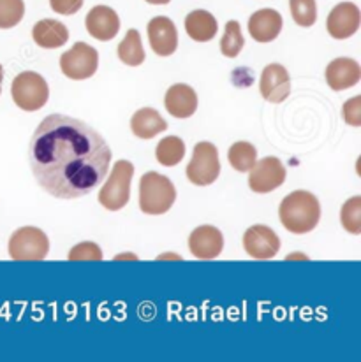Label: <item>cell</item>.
I'll use <instances>...</instances> for the list:
<instances>
[{
    "mask_svg": "<svg viewBox=\"0 0 361 362\" xmlns=\"http://www.w3.org/2000/svg\"><path fill=\"white\" fill-rule=\"evenodd\" d=\"M28 162L42 190L57 199H79L106 180L111 148L85 122L50 115L32 134Z\"/></svg>",
    "mask_w": 361,
    "mask_h": 362,
    "instance_id": "6da1fadb",
    "label": "cell"
},
{
    "mask_svg": "<svg viewBox=\"0 0 361 362\" xmlns=\"http://www.w3.org/2000/svg\"><path fill=\"white\" fill-rule=\"evenodd\" d=\"M279 216L282 226L292 234H306L317 227L321 220V204L310 192L296 190L280 202Z\"/></svg>",
    "mask_w": 361,
    "mask_h": 362,
    "instance_id": "7a4b0ae2",
    "label": "cell"
},
{
    "mask_svg": "<svg viewBox=\"0 0 361 362\" xmlns=\"http://www.w3.org/2000/svg\"><path fill=\"white\" fill-rule=\"evenodd\" d=\"M176 201L171 180L159 173H144L139 180V208L144 215H164Z\"/></svg>",
    "mask_w": 361,
    "mask_h": 362,
    "instance_id": "3957f363",
    "label": "cell"
},
{
    "mask_svg": "<svg viewBox=\"0 0 361 362\" xmlns=\"http://www.w3.org/2000/svg\"><path fill=\"white\" fill-rule=\"evenodd\" d=\"M11 95L20 110L32 113L46 106L50 99V86L41 74L25 71L14 78L11 85Z\"/></svg>",
    "mask_w": 361,
    "mask_h": 362,
    "instance_id": "277c9868",
    "label": "cell"
},
{
    "mask_svg": "<svg viewBox=\"0 0 361 362\" xmlns=\"http://www.w3.org/2000/svg\"><path fill=\"white\" fill-rule=\"evenodd\" d=\"M134 176V165L129 160H118L113 171L106 176L108 181L99 192V202L108 211H118L131 197V180Z\"/></svg>",
    "mask_w": 361,
    "mask_h": 362,
    "instance_id": "5b68a950",
    "label": "cell"
},
{
    "mask_svg": "<svg viewBox=\"0 0 361 362\" xmlns=\"http://www.w3.org/2000/svg\"><path fill=\"white\" fill-rule=\"evenodd\" d=\"M7 250L13 260H42L50 252V240L38 227H21L11 234Z\"/></svg>",
    "mask_w": 361,
    "mask_h": 362,
    "instance_id": "8992f818",
    "label": "cell"
},
{
    "mask_svg": "<svg viewBox=\"0 0 361 362\" xmlns=\"http://www.w3.org/2000/svg\"><path fill=\"white\" fill-rule=\"evenodd\" d=\"M187 178L196 187H208L215 183L220 175L219 151L208 141H201L194 146L193 158L187 165Z\"/></svg>",
    "mask_w": 361,
    "mask_h": 362,
    "instance_id": "52a82bcc",
    "label": "cell"
},
{
    "mask_svg": "<svg viewBox=\"0 0 361 362\" xmlns=\"http://www.w3.org/2000/svg\"><path fill=\"white\" fill-rule=\"evenodd\" d=\"M99 67V53L86 42H76L69 52L60 57V69L64 76L74 81L92 78Z\"/></svg>",
    "mask_w": 361,
    "mask_h": 362,
    "instance_id": "ba28073f",
    "label": "cell"
},
{
    "mask_svg": "<svg viewBox=\"0 0 361 362\" xmlns=\"http://www.w3.org/2000/svg\"><path fill=\"white\" fill-rule=\"evenodd\" d=\"M248 175V187L256 194H270L275 188L282 187L286 181V168L277 157H266L256 160Z\"/></svg>",
    "mask_w": 361,
    "mask_h": 362,
    "instance_id": "9c48e42d",
    "label": "cell"
},
{
    "mask_svg": "<svg viewBox=\"0 0 361 362\" xmlns=\"http://www.w3.org/2000/svg\"><path fill=\"white\" fill-rule=\"evenodd\" d=\"M243 248L252 259L268 260L279 253L280 240L270 227L252 226L243 234Z\"/></svg>",
    "mask_w": 361,
    "mask_h": 362,
    "instance_id": "30bf717a",
    "label": "cell"
},
{
    "mask_svg": "<svg viewBox=\"0 0 361 362\" xmlns=\"http://www.w3.org/2000/svg\"><path fill=\"white\" fill-rule=\"evenodd\" d=\"M259 92L268 103H284L291 95V78L287 69L280 64L266 65L259 79Z\"/></svg>",
    "mask_w": 361,
    "mask_h": 362,
    "instance_id": "8fae6325",
    "label": "cell"
},
{
    "mask_svg": "<svg viewBox=\"0 0 361 362\" xmlns=\"http://www.w3.org/2000/svg\"><path fill=\"white\" fill-rule=\"evenodd\" d=\"M360 23V7L353 2H340L328 14L326 28L333 39H348L358 32Z\"/></svg>",
    "mask_w": 361,
    "mask_h": 362,
    "instance_id": "7c38bea8",
    "label": "cell"
},
{
    "mask_svg": "<svg viewBox=\"0 0 361 362\" xmlns=\"http://www.w3.org/2000/svg\"><path fill=\"white\" fill-rule=\"evenodd\" d=\"M148 41L159 57H169L178 48V32L175 23L166 16L151 18L147 27Z\"/></svg>",
    "mask_w": 361,
    "mask_h": 362,
    "instance_id": "4fadbf2b",
    "label": "cell"
},
{
    "mask_svg": "<svg viewBox=\"0 0 361 362\" xmlns=\"http://www.w3.org/2000/svg\"><path fill=\"white\" fill-rule=\"evenodd\" d=\"M86 32L97 41H111L120 30V18L111 7L96 6L85 18Z\"/></svg>",
    "mask_w": 361,
    "mask_h": 362,
    "instance_id": "5bb4252c",
    "label": "cell"
},
{
    "mask_svg": "<svg viewBox=\"0 0 361 362\" xmlns=\"http://www.w3.org/2000/svg\"><path fill=\"white\" fill-rule=\"evenodd\" d=\"M224 236L214 226H201L189 236V250L196 259L212 260L222 253Z\"/></svg>",
    "mask_w": 361,
    "mask_h": 362,
    "instance_id": "9a60e30c",
    "label": "cell"
},
{
    "mask_svg": "<svg viewBox=\"0 0 361 362\" xmlns=\"http://www.w3.org/2000/svg\"><path fill=\"white\" fill-rule=\"evenodd\" d=\"M282 16L275 9H259L248 18V34L258 42H272L282 30Z\"/></svg>",
    "mask_w": 361,
    "mask_h": 362,
    "instance_id": "2e32d148",
    "label": "cell"
},
{
    "mask_svg": "<svg viewBox=\"0 0 361 362\" xmlns=\"http://www.w3.org/2000/svg\"><path fill=\"white\" fill-rule=\"evenodd\" d=\"M361 79V67L353 59H337L326 67V83L335 92L353 88Z\"/></svg>",
    "mask_w": 361,
    "mask_h": 362,
    "instance_id": "e0dca14e",
    "label": "cell"
},
{
    "mask_svg": "<svg viewBox=\"0 0 361 362\" xmlns=\"http://www.w3.org/2000/svg\"><path fill=\"white\" fill-rule=\"evenodd\" d=\"M164 106L171 117L189 118L197 110V95L189 85L178 83V85H173L171 88H168L164 97Z\"/></svg>",
    "mask_w": 361,
    "mask_h": 362,
    "instance_id": "ac0fdd59",
    "label": "cell"
},
{
    "mask_svg": "<svg viewBox=\"0 0 361 362\" xmlns=\"http://www.w3.org/2000/svg\"><path fill=\"white\" fill-rule=\"evenodd\" d=\"M32 39L45 49H57L69 41V30L59 20H41L32 28Z\"/></svg>",
    "mask_w": 361,
    "mask_h": 362,
    "instance_id": "d6986e66",
    "label": "cell"
},
{
    "mask_svg": "<svg viewBox=\"0 0 361 362\" xmlns=\"http://www.w3.org/2000/svg\"><path fill=\"white\" fill-rule=\"evenodd\" d=\"M219 25L214 14L208 11L197 9L187 14L185 18V32L189 37L196 42H208L217 35Z\"/></svg>",
    "mask_w": 361,
    "mask_h": 362,
    "instance_id": "ffe728a7",
    "label": "cell"
},
{
    "mask_svg": "<svg viewBox=\"0 0 361 362\" xmlns=\"http://www.w3.org/2000/svg\"><path fill=\"white\" fill-rule=\"evenodd\" d=\"M168 129V123L151 107H143L136 111L131 118V130L139 139H151Z\"/></svg>",
    "mask_w": 361,
    "mask_h": 362,
    "instance_id": "44dd1931",
    "label": "cell"
},
{
    "mask_svg": "<svg viewBox=\"0 0 361 362\" xmlns=\"http://www.w3.org/2000/svg\"><path fill=\"white\" fill-rule=\"evenodd\" d=\"M185 157V144L180 137L168 136L162 141H159L157 148H155V158L164 168H175L176 164L182 162Z\"/></svg>",
    "mask_w": 361,
    "mask_h": 362,
    "instance_id": "7402d4cb",
    "label": "cell"
},
{
    "mask_svg": "<svg viewBox=\"0 0 361 362\" xmlns=\"http://www.w3.org/2000/svg\"><path fill=\"white\" fill-rule=\"evenodd\" d=\"M118 59L124 62L125 65H131V67H138L144 62V49L142 45V35L138 30L131 28L125 35L124 41L118 45Z\"/></svg>",
    "mask_w": 361,
    "mask_h": 362,
    "instance_id": "603a6c76",
    "label": "cell"
},
{
    "mask_svg": "<svg viewBox=\"0 0 361 362\" xmlns=\"http://www.w3.org/2000/svg\"><path fill=\"white\" fill-rule=\"evenodd\" d=\"M227 158H229V164L234 171L248 173L252 165L256 164V160H258V150L254 148V144L247 143V141H240V143H234L229 148Z\"/></svg>",
    "mask_w": 361,
    "mask_h": 362,
    "instance_id": "cb8c5ba5",
    "label": "cell"
},
{
    "mask_svg": "<svg viewBox=\"0 0 361 362\" xmlns=\"http://www.w3.org/2000/svg\"><path fill=\"white\" fill-rule=\"evenodd\" d=\"M245 46V39L241 35V27L238 21L231 20L226 23V30H224V37L220 41V53L226 59H234L240 55V52Z\"/></svg>",
    "mask_w": 361,
    "mask_h": 362,
    "instance_id": "d4e9b609",
    "label": "cell"
},
{
    "mask_svg": "<svg viewBox=\"0 0 361 362\" xmlns=\"http://www.w3.org/2000/svg\"><path fill=\"white\" fill-rule=\"evenodd\" d=\"M289 11L299 27H312L317 20L316 0H289Z\"/></svg>",
    "mask_w": 361,
    "mask_h": 362,
    "instance_id": "484cf974",
    "label": "cell"
},
{
    "mask_svg": "<svg viewBox=\"0 0 361 362\" xmlns=\"http://www.w3.org/2000/svg\"><path fill=\"white\" fill-rule=\"evenodd\" d=\"M340 222H342V227H344L348 233L356 234V236L361 234V197L360 195L349 199V201L342 206Z\"/></svg>",
    "mask_w": 361,
    "mask_h": 362,
    "instance_id": "4316f807",
    "label": "cell"
},
{
    "mask_svg": "<svg viewBox=\"0 0 361 362\" xmlns=\"http://www.w3.org/2000/svg\"><path fill=\"white\" fill-rule=\"evenodd\" d=\"M23 0H0V28H13L23 20Z\"/></svg>",
    "mask_w": 361,
    "mask_h": 362,
    "instance_id": "83f0119b",
    "label": "cell"
},
{
    "mask_svg": "<svg viewBox=\"0 0 361 362\" xmlns=\"http://www.w3.org/2000/svg\"><path fill=\"white\" fill-rule=\"evenodd\" d=\"M67 259L71 262H76V260H103V250L92 241L79 243V245L72 246Z\"/></svg>",
    "mask_w": 361,
    "mask_h": 362,
    "instance_id": "f1b7e54d",
    "label": "cell"
},
{
    "mask_svg": "<svg viewBox=\"0 0 361 362\" xmlns=\"http://www.w3.org/2000/svg\"><path fill=\"white\" fill-rule=\"evenodd\" d=\"M342 115H344V120L348 125L351 127H360L361 125V97L356 95L351 100L344 104L342 107Z\"/></svg>",
    "mask_w": 361,
    "mask_h": 362,
    "instance_id": "f546056e",
    "label": "cell"
},
{
    "mask_svg": "<svg viewBox=\"0 0 361 362\" xmlns=\"http://www.w3.org/2000/svg\"><path fill=\"white\" fill-rule=\"evenodd\" d=\"M50 6L57 14L71 16L83 7V0H50Z\"/></svg>",
    "mask_w": 361,
    "mask_h": 362,
    "instance_id": "4dcf8cb0",
    "label": "cell"
},
{
    "mask_svg": "<svg viewBox=\"0 0 361 362\" xmlns=\"http://www.w3.org/2000/svg\"><path fill=\"white\" fill-rule=\"evenodd\" d=\"M144 2L154 4V6H166V4H169L171 0H144Z\"/></svg>",
    "mask_w": 361,
    "mask_h": 362,
    "instance_id": "1f68e13d",
    "label": "cell"
},
{
    "mask_svg": "<svg viewBox=\"0 0 361 362\" xmlns=\"http://www.w3.org/2000/svg\"><path fill=\"white\" fill-rule=\"evenodd\" d=\"M2 81H4V69L0 65V93H2Z\"/></svg>",
    "mask_w": 361,
    "mask_h": 362,
    "instance_id": "d6a6232c",
    "label": "cell"
}]
</instances>
